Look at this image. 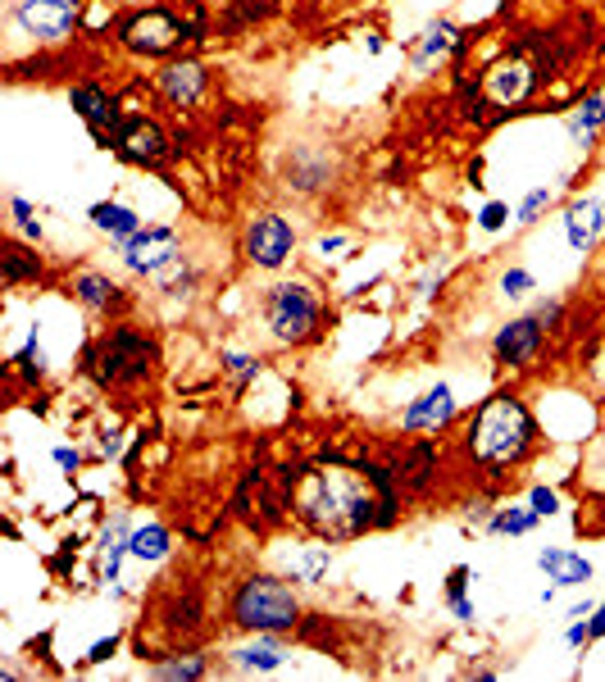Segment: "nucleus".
Returning a JSON list of instances; mask_svg holds the SVG:
<instances>
[{"label":"nucleus","instance_id":"1","mask_svg":"<svg viewBox=\"0 0 605 682\" xmlns=\"http://www.w3.org/2000/svg\"><path fill=\"white\" fill-rule=\"evenodd\" d=\"M279 491L287 505V519L305 537L333 546L397 528L406 500L392 478V465L338 460V455H314V460L287 465L279 474Z\"/></svg>","mask_w":605,"mask_h":682},{"label":"nucleus","instance_id":"2","mask_svg":"<svg viewBox=\"0 0 605 682\" xmlns=\"http://www.w3.org/2000/svg\"><path fill=\"white\" fill-rule=\"evenodd\" d=\"M541 446V423L533 406L524 401V391H491L487 401L469 415L460 450L474 469L487 474H519Z\"/></svg>","mask_w":605,"mask_h":682},{"label":"nucleus","instance_id":"3","mask_svg":"<svg viewBox=\"0 0 605 682\" xmlns=\"http://www.w3.org/2000/svg\"><path fill=\"white\" fill-rule=\"evenodd\" d=\"M224 623L237 633H301L305 623V605L296 583L283 574V568H255V574H242L228 592L224 605Z\"/></svg>","mask_w":605,"mask_h":682},{"label":"nucleus","instance_id":"4","mask_svg":"<svg viewBox=\"0 0 605 682\" xmlns=\"http://www.w3.org/2000/svg\"><path fill=\"white\" fill-rule=\"evenodd\" d=\"M82 369L105 387V391H133L155 378L159 369V341L133 323L105 328L91 347L82 351Z\"/></svg>","mask_w":605,"mask_h":682},{"label":"nucleus","instance_id":"5","mask_svg":"<svg viewBox=\"0 0 605 682\" xmlns=\"http://www.w3.org/2000/svg\"><path fill=\"white\" fill-rule=\"evenodd\" d=\"M260 314L279 347H305L323 328V301L310 282H273L260 301Z\"/></svg>","mask_w":605,"mask_h":682},{"label":"nucleus","instance_id":"6","mask_svg":"<svg viewBox=\"0 0 605 682\" xmlns=\"http://www.w3.org/2000/svg\"><path fill=\"white\" fill-rule=\"evenodd\" d=\"M560 323V301H541L537 310L528 314H515L510 323L497 328V337H491V364L497 369H533L537 355L546 351V332H552Z\"/></svg>","mask_w":605,"mask_h":682},{"label":"nucleus","instance_id":"7","mask_svg":"<svg viewBox=\"0 0 605 682\" xmlns=\"http://www.w3.org/2000/svg\"><path fill=\"white\" fill-rule=\"evenodd\" d=\"M119 41L124 50L133 55H146V60H159V55L178 50L183 41H192V28L164 6H150V10H137L119 23Z\"/></svg>","mask_w":605,"mask_h":682},{"label":"nucleus","instance_id":"8","mask_svg":"<svg viewBox=\"0 0 605 682\" xmlns=\"http://www.w3.org/2000/svg\"><path fill=\"white\" fill-rule=\"evenodd\" d=\"M242 255H246V264H255L264 273H279L296 255V227H292V218H283L279 210L251 214L246 233H242Z\"/></svg>","mask_w":605,"mask_h":682},{"label":"nucleus","instance_id":"9","mask_svg":"<svg viewBox=\"0 0 605 682\" xmlns=\"http://www.w3.org/2000/svg\"><path fill=\"white\" fill-rule=\"evenodd\" d=\"M78 14H82L78 0H14L10 6L14 28L23 37H32V41H41V46L69 41L74 28H78Z\"/></svg>","mask_w":605,"mask_h":682},{"label":"nucleus","instance_id":"10","mask_svg":"<svg viewBox=\"0 0 605 682\" xmlns=\"http://www.w3.org/2000/svg\"><path fill=\"white\" fill-rule=\"evenodd\" d=\"M105 146H115V155H119V159H128V164H142V168L159 164L164 155L174 150L169 133H164L155 119H146V114H119V119L109 124V137H105Z\"/></svg>","mask_w":605,"mask_h":682},{"label":"nucleus","instance_id":"11","mask_svg":"<svg viewBox=\"0 0 605 682\" xmlns=\"http://www.w3.org/2000/svg\"><path fill=\"white\" fill-rule=\"evenodd\" d=\"M460 419V401H456V387L451 382H432L428 391H419L414 401L401 410V432L406 437H432V432H447Z\"/></svg>","mask_w":605,"mask_h":682},{"label":"nucleus","instance_id":"12","mask_svg":"<svg viewBox=\"0 0 605 682\" xmlns=\"http://www.w3.org/2000/svg\"><path fill=\"white\" fill-rule=\"evenodd\" d=\"M119 255H124V269H128V273H137V277H155L164 264L183 255V242H178L174 227L146 223L142 233H133V237L119 246Z\"/></svg>","mask_w":605,"mask_h":682},{"label":"nucleus","instance_id":"13","mask_svg":"<svg viewBox=\"0 0 605 682\" xmlns=\"http://www.w3.org/2000/svg\"><path fill=\"white\" fill-rule=\"evenodd\" d=\"M437 465H442V450H437L428 437H414L392 460V478H397L401 496L406 500H423L437 487Z\"/></svg>","mask_w":605,"mask_h":682},{"label":"nucleus","instance_id":"14","mask_svg":"<svg viewBox=\"0 0 605 682\" xmlns=\"http://www.w3.org/2000/svg\"><path fill=\"white\" fill-rule=\"evenodd\" d=\"M224 664L242 678H264L287 664V637L283 633H246V642L224 651Z\"/></svg>","mask_w":605,"mask_h":682},{"label":"nucleus","instance_id":"15","mask_svg":"<svg viewBox=\"0 0 605 682\" xmlns=\"http://www.w3.org/2000/svg\"><path fill=\"white\" fill-rule=\"evenodd\" d=\"M537 82H541V74H537L533 60H524V55H510V60L491 65V69L482 74V91L497 100V105H524V100L533 96Z\"/></svg>","mask_w":605,"mask_h":682},{"label":"nucleus","instance_id":"16","mask_svg":"<svg viewBox=\"0 0 605 682\" xmlns=\"http://www.w3.org/2000/svg\"><path fill=\"white\" fill-rule=\"evenodd\" d=\"M205 82H209V74H205L201 60H169L155 74V91L174 109H196L201 96H205Z\"/></svg>","mask_w":605,"mask_h":682},{"label":"nucleus","instance_id":"17","mask_svg":"<svg viewBox=\"0 0 605 682\" xmlns=\"http://www.w3.org/2000/svg\"><path fill=\"white\" fill-rule=\"evenodd\" d=\"M537 568L546 574V583H556V587H587L596 578V564L574 546H541Z\"/></svg>","mask_w":605,"mask_h":682},{"label":"nucleus","instance_id":"18","mask_svg":"<svg viewBox=\"0 0 605 682\" xmlns=\"http://www.w3.org/2000/svg\"><path fill=\"white\" fill-rule=\"evenodd\" d=\"M133 519L119 515L109 519L105 528H100V537H96V555H100V583H119V564H124V555H133Z\"/></svg>","mask_w":605,"mask_h":682},{"label":"nucleus","instance_id":"19","mask_svg":"<svg viewBox=\"0 0 605 682\" xmlns=\"http://www.w3.org/2000/svg\"><path fill=\"white\" fill-rule=\"evenodd\" d=\"M601 233H605V201L583 196V201H574V205L565 210V242H569L578 255L592 251V246L601 242Z\"/></svg>","mask_w":605,"mask_h":682},{"label":"nucleus","instance_id":"20","mask_svg":"<svg viewBox=\"0 0 605 682\" xmlns=\"http://www.w3.org/2000/svg\"><path fill=\"white\" fill-rule=\"evenodd\" d=\"M328 568H333V542H319V537L296 542V546H292V555L283 559V574H287L292 583H301V587L323 583Z\"/></svg>","mask_w":605,"mask_h":682},{"label":"nucleus","instance_id":"21","mask_svg":"<svg viewBox=\"0 0 605 682\" xmlns=\"http://www.w3.org/2000/svg\"><path fill=\"white\" fill-rule=\"evenodd\" d=\"M69 105H74V114H78V119H82L91 133H105V124L119 119L115 96H109L100 82H74V87H69Z\"/></svg>","mask_w":605,"mask_h":682},{"label":"nucleus","instance_id":"22","mask_svg":"<svg viewBox=\"0 0 605 682\" xmlns=\"http://www.w3.org/2000/svg\"><path fill=\"white\" fill-rule=\"evenodd\" d=\"M74 301L87 310V314H109L124 305V288L109 273H96V269H82L74 277Z\"/></svg>","mask_w":605,"mask_h":682},{"label":"nucleus","instance_id":"23","mask_svg":"<svg viewBox=\"0 0 605 682\" xmlns=\"http://www.w3.org/2000/svg\"><path fill=\"white\" fill-rule=\"evenodd\" d=\"M451 50H456V55L465 50V32H460L456 23H447V19L428 23V28H423V37L414 41V69H432V65H442Z\"/></svg>","mask_w":605,"mask_h":682},{"label":"nucleus","instance_id":"24","mask_svg":"<svg viewBox=\"0 0 605 682\" xmlns=\"http://www.w3.org/2000/svg\"><path fill=\"white\" fill-rule=\"evenodd\" d=\"M87 218H91V227H96V233H105L109 242H128L133 233H142V214L133 210V205H119V201H100V205H91L87 210Z\"/></svg>","mask_w":605,"mask_h":682},{"label":"nucleus","instance_id":"25","mask_svg":"<svg viewBox=\"0 0 605 682\" xmlns=\"http://www.w3.org/2000/svg\"><path fill=\"white\" fill-rule=\"evenodd\" d=\"M155 682H201L209 678V655L205 651H169L150 664Z\"/></svg>","mask_w":605,"mask_h":682},{"label":"nucleus","instance_id":"26","mask_svg":"<svg viewBox=\"0 0 605 682\" xmlns=\"http://www.w3.org/2000/svg\"><path fill=\"white\" fill-rule=\"evenodd\" d=\"M328 174H333V159L323 150H292V159H287L292 192H319V187H328Z\"/></svg>","mask_w":605,"mask_h":682},{"label":"nucleus","instance_id":"27","mask_svg":"<svg viewBox=\"0 0 605 682\" xmlns=\"http://www.w3.org/2000/svg\"><path fill=\"white\" fill-rule=\"evenodd\" d=\"M169 555H174V533H169V524L146 519V524L133 528V559H142V564H164Z\"/></svg>","mask_w":605,"mask_h":682},{"label":"nucleus","instance_id":"28","mask_svg":"<svg viewBox=\"0 0 605 682\" xmlns=\"http://www.w3.org/2000/svg\"><path fill=\"white\" fill-rule=\"evenodd\" d=\"M601 128H605V87L592 91V96H583V100L574 105V114H569V137H574L583 150H592V142H596Z\"/></svg>","mask_w":605,"mask_h":682},{"label":"nucleus","instance_id":"29","mask_svg":"<svg viewBox=\"0 0 605 682\" xmlns=\"http://www.w3.org/2000/svg\"><path fill=\"white\" fill-rule=\"evenodd\" d=\"M537 524H541V515L528 500L524 505H497V515H491L487 533L491 537H528V533H537Z\"/></svg>","mask_w":605,"mask_h":682},{"label":"nucleus","instance_id":"30","mask_svg":"<svg viewBox=\"0 0 605 682\" xmlns=\"http://www.w3.org/2000/svg\"><path fill=\"white\" fill-rule=\"evenodd\" d=\"M201 618H205V605H201V596H192V592H187V601L174 596L169 605L159 610V623H164V629H169V633H183V637L201 629Z\"/></svg>","mask_w":605,"mask_h":682},{"label":"nucleus","instance_id":"31","mask_svg":"<svg viewBox=\"0 0 605 682\" xmlns=\"http://www.w3.org/2000/svg\"><path fill=\"white\" fill-rule=\"evenodd\" d=\"M218 369H224V378H228L237 391H246V387L264 373V360L251 355V351H218Z\"/></svg>","mask_w":605,"mask_h":682},{"label":"nucleus","instance_id":"32","mask_svg":"<svg viewBox=\"0 0 605 682\" xmlns=\"http://www.w3.org/2000/svg\"><path fill=\"white\" fill-rule=\"evenodd\" d=\"M14 373L23 378V382H46V373H50V364H46V351H41V337H37V328L28 332V341H23V351H14Z\"/></svg>","mask_w":605,"mask_h":682},{"label":"nucleus","instance_id":"33","mask_svg":"<svg viewBox=\"0 0 605 682\" xmlns=\"http://www.w3.org/2000/svg\"><path fill=\"white\" fill-rule=\"evenodd\" d=\"M155 288H159V292H169V296L192 292V288H196V269H192V260H187V255L169 260V264H164V269L155 273Z\"/></svg>","mask_w":605,"mask_h":682},{"label":"nucleus","instance_id":"34","mask_svg":"<svg viewBox=\"0 0 605 682\" xmlns=\"http://www.w3.org/2000/svg\"><path fill=\"white\" fill-rule=\"evenodd\" d=\"M37 273H41V260L23 242H10V251H6V282L10 288H19L23 277H37Z\"/></svg>","mask_w":605,"mask_h":682},{"label":"nucleus","instance_id":"35","mask_svg":"<svg viewBox=\"0 0 605 682\" xmlns=\"http://www.w3.org/2000/svg\"><path fill=\"white\" fill-rule=\"evenodd\" d=\"M552 205H556V192H552V187H533V192L519 201L515 223H519V227H533V223H537L546 210H552Z\"/></svg>","mask_w":605,"mask_h":682},{"label":"nucleus","instance_id":"36","mask_svg":"<svg viewBox=\"0 0 605 682\" xmlns=\"http://www.w3.org/2000/svg\"><path fill=\"white\" fill-rule=\"evenodd\" d=\"M497 496H491V491H478V496H469L465 500V519L478 528V533H487V524H491V515H497Z\"/></svg>","mask_w":605,"mask_h":682},{"label":"nucleus","instance_id":"37","mask_svg":"<svg viewBox=\"0 0 605 682\" xmlns=\"http://www.w3.org/2000/svg\"><path fill=\"white\" fill-rule=\"evenodd\" d=\"M537 292V277L528 273V269H506L501 273V296H510V301H524V296H533Z\"/></svg>","mask_w":605,"mask_h":682},{"label":"nucleus","instance_id":"38","mask_svg":"<svg viewBox=\"0 0 605 682\" xmlns=\"http://www.w3.org/2000/svg\"><path fill=\"white\" fill-rule=\"evenodd\" d=\"M528 505L537 509L541 519H552V515H560V491L546 487V483H537V487H528Z\"/></svg>","mask_w":605,"mask_h":682},{"label":"nucleus","instance_id":"39","mask_svg":"<svg viewBox=\"0 0 605 682\" xmlns=\"http://www.w3.org/2000/svg\"><path fill=\"white\" fill-rule=\"evenodd\" d=\"M10 214H14V227H23V233L32 242H41V223H37V210L23 201V196H10Z\"/></svg>","mask_w":605,"mask_h":682},{"label":"nucleus","instance_id":"40","mask_svg":"<svg viewBox=\"0 0 605 682\" xmlns=\"http://www.w3.org/2000/svg\"><path fill=\"white\" fill-rule=\"evenodd\" d=\"M506 223H510V205L506 201H487L478 210V227H482V233H501Z\"/></svg>","mask_w":605,"mask_h":682},{"label":"nucleus","instance_id":"41","mask_svg":"<svg viewBox=\"0 0 605 682\" xmlns=\"http://www.w3.org/2000/svg\"><path fill=\"white\" fill-rule=\"evenodd\" d=\"M587 382H592L596 391H605V337L587 351Z\"/></svg>","mask_w":605,"mask_h":682},{"label":"nucleus","instance_id":"42","mask_svg":"<svg viewBox=\"0 0 605 682\" xmlns=\"http://www.w3.org/2000/svg\"><path fill=\"white\" fill-rule=\"evenodd\" d=\"M565 646H569V651H587V646H592L587 618H569V623H565Z\"/></svg>","mask_w":605,"mask_h":682},{"label":"nucleus","instance_id":"43","mask_svg":"<svg viewBox=\"0 0 605 682\" xmlns=\"http://www.w3.org/2000/svg\"><path fill=\"white\" fill-rule=\"evenodd\" d=\"M119 646H124V637H119V633H109V637H100V642H96V646L87 651V660H82V664H105V660L115 655Z\"/></svg>","mask_w":605,"mask_h":682},{"label":"nucleus","instance_id":"44","mask_svg":"<svg viewBox=\"0 0 605 682\" xmlns=\"http://www.w3.org/2000/svg\"><path fill=\"white\" fill-rule=\"evenodd\" d=\"M50 460H55V469H65V474H78V469H82L78 446H55V450H50Z\"/></svg>","mask_w":605,"mask_h":682},{"label":"nucleus","instance_id":"45","mask_svg":"<svg viewBox=\"0 0 605 682\" xmlns=\"http://www.w3.org/2000/svg\"><path fill=\"white\" fill-rule=\"evenodd\" d=\"M469 578H474V568L469 564H456L451 574H447V596H465L469 592Z\"/></svg>","mask_w":605,"mask_h":682},{"label":"nucleus","instance_id":"46","mask_svg":"<svg viewBox=\"0 0 605 682\" xmlns=\"http://www.w3.org/2000/svg\"><path fill=\"white\" fill-rule=\"evenodd\" d=\"M447 610H451V618H456V623H474V618H478V610H474L469 592H465V596H447Z\"/></svg>","mask_w":605,"mask_h":682},{"label":"nucleus","instance_id":"47","mask_svg":"<svg viewBox=\"0 0 605 682\" xmlns=\"http://www.w3.org/2000/svg\"><path fill=\"white\" fill-rule=\"evenodd\" d=\"M596 605H601V601H592V596H583V601H574V605L565 610V623H569V618H592V610H596Z\"/></svg>","mask_w":605,"mask_h":682},{"label":"nucleus","instance_id":"48","mask_svg":"<svg viewBox=\"0 0 605 682\" xmlns=\"http://www.w3.org/2000/svg\"><path fill=\"white\" fill-rule=\"evenodd\" d=\"M587 629H592V642H601L605 637V601L592 610V618H587Z\"/></svg>","mask_w":605,"mask_h":682},{"label":"nucleus","instance_id":"49","mask_svg":"<svg viewBox=\"0 0 605 682\" xmlns=\"http://www.w3.org/2000/svg\"><path fill=\"white\" fill-rule=\"evenodd\" d=\"M342 246V237H319V255H328V251H338Z\"/></svg>","mask_w":605,"mask_h":682}]
</instances>
